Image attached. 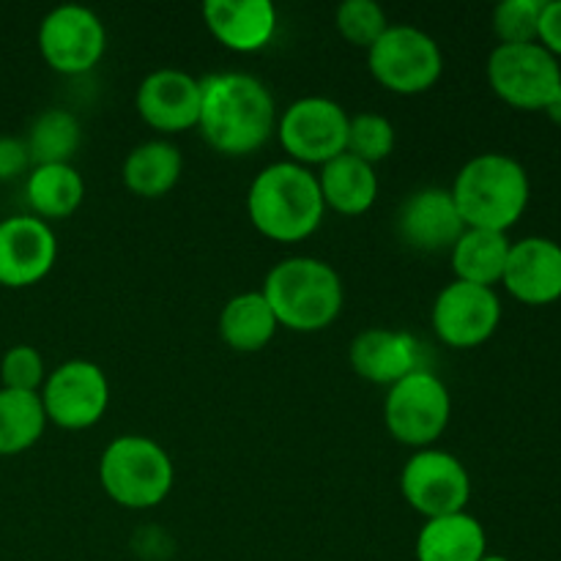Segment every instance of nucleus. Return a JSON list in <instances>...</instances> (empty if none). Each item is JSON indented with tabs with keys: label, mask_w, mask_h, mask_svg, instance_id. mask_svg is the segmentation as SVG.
<instances>
[{
	"label": "nucleus",
	"mask_w": 561,
	"mask_h": 561,
	"mask_svg": "<svg viewBox=\"0 0 561 561\" xmlns=\"http://www.w3.org/2000/svg\"><path fill=\"white\" fill-rule=\"evenodd\" d=\"M480 561H510L507 557H496V553H485Z\"/></svg>",
	"instance_id": "nucleus-35"
},
{
	"label": "nucleus",
	"mask_w": 561,
	"mask_h": 561,
	"mask_svg": "<svg viewBox=\"0 0 561 561\" xmlns=\"http://www.w3.org/2000/svg\"><path fill=\"white\" fill-rule=\"evenodd\" d=\"M546 0H502L493 9V33L499 44H535Z\"/></svg>",
	"instance_id": "nucleus-30"
},
{
	"label": "nucleus",
	"mask_w": 561,
	"mask_h": 561,
	"mask_svg": "<svg viewBox=\"0 0 561 561\" xmlns=\"http://www.w3.org/2000/svg\"><path fill=\"white\" fill-rule=\"evenodd\" d=\"M351 115L334 99L301 96L290 102L277 118L279 142L290 162L296 164H327L329 159L345 153L348 146Z\"/></svg>",
	"instance_id": "nucleus-8"
},
{
	"label": "nucleus",
	"mask_w": 561,
	"mask_h": 561,
	"mask_svg": "<svg viewBox=\"0 0 561 561\" xmlns=\"http://www.w3.org/2000/svg\"><path fill=\"white\" fill-rule=\"evenodd\" d=\"M537 44L546 47L557 60L561 58V0H546L542 3Z\"/></svg>",
	"instance_id": "nucleus-33"
},
{
	"label": "nucleus",
	"mask_w": 561,
	"mask_h": 561,
	"mask_svg": "<svg viewBox=\"0 0 561 561\" xmlns=\"http://www.w3.org/2000/svg\"><path fill=\"white\" fill-rule=\"evenodd\" d=\"M31 151L22 137L3 135L0 137V181H14L20 175L31 173Z\"/></svg>",
	"instance_id": "nucleus-32"
},
{
	"label": "nucleus",
	"mask_w": 561,
	"mask_h": 561,
	"mask_svg": "<svg viewBox=\"0 0 561 561\" xmlns=\"http://www.w3.org/2000/svg\"><path fill=\"white\" fill-rule=\"evenodd\" d=\"M323 195L318 175L290 159L263 168L247 192V214L261 236L283 244L305 241L321 228Z\"/></svg>",
	"instance_id": "nucleus-2"
},
{
	"label": "nucleus",
	"mask_w": 561,
	"mask_h": 561,
	"mask_svg": "<svg viewBox=\"0 0 561 561\" xmlns=\"http://www.w3.org/2000/svg\"><path fill=\"white\" fill-rule=\"evenodd\" d=\"M345 151L359 157L362 162L373 164L389 157L394 151V126L381 113H359L348 121V146Z\"/></svg>",
	"instance_id": "nucleus-29"
},
{
	"label": "nucleus",
	"mask_w": 561,
	"mask_h": 561,
	"mask_svg": "<svg viewBox=\"0 0 561 561\" xmlns=\"http://www.w3.org/2000/svg\"><path fill=\"white\" fill-rule=\"evenodd\" d=\"M47 422L64 431H88L104 416L110 405V383L99 365L88 359H69L47 373L42 392Z\"/></svg>",
	"instance_id": "nucleus-12"
},
{
	"label": "nucleus",
	"mask_w": 561,
	"mask_h": 561,
	"mask_svg": "<svg viewBox=\"0 0 561 561\" xmlns=\"http://www.w3.org/2000/svg\"><path fill=\"white\" fill-rule=\"evenodd\" d=\"M453 416L449 389L436 373L414 370L389 387L383 400V422L392 438L414 449H427L442 438Z\"/></svg>",
	"instance_id": "nucleus-7"
},
{
	"label": "nucleus",
	"mask_w": 561,
	"mask_h": 561,
	"mask_svg": "<svg viewBox=\"0 0 561 561\" xmlns=\"http://www.w3.org/2000/svg\"><path fill=\"white\" fill-rule=\"evenodd\" d=\"M348 356L356 376L378 387H394L420 370V345L411 334L398 329H365L354 337Z\"/></svg>",
	"instance_id": "nucleus-19"
},
{
	"label": "nucleus",
	"mask_w": 561,
	"mask_h": 561,
	"mask_svg": "<svg viewBox=\"0 0 561 561\" xmlns=\"http://www.w3.org/2000/svg\"><path fill=\"white\" fill-rule=\"evenodd\" d=\"M99 482L115 504L151 510L170 496L175 482L168 449L148 436H118L99 458Z\"/></svg>",
	"instance_id": "nucleus-5"
},
{
	"label": "nucleus",
	"mask_w": 561,
	"mask_h": 561,
	"mask_svg": "<svg viewBox=\"0 0 561 561\" xmlns=\"http://www.w3.org/2000/svg\"><path fill=\"white\" fill-rule=\"evenodd\" d=\"M318 186H321L323 206L345 217H359L370 211L378 197L376 168L348 151L321 164Z\"/></svg>",
	"instance_id": "nucleus-20"
},
{
	"label": "nucleus",
	"mask_w": 561,
	"mask_h": 561,
	"mask_svg": "<svg viewBox=\"0 0 561 561\" xmlns=\"http://www.w3.org/2000/svg\"><path fill=\"white\" fill-rule=\"evenodd\" d=\"M0 381H3V389H14V392H42L47 381V367L38 348L25 343L11 345L0 359Z\"/></svg>",
	"instance_id": "nucleus-31"
},
{
	"label": "nucleus",
	"mask_w": 561,
	"mask_h": 561,
	"mask_svg": "<svg viewBox=\"0 0 561 561\" xmlns=\"http://www.w3.org/2000/svg\"><path fill=\"white\" fill-rule=\"evenodd\" d=\"M433 329L449 348H477L496 334L502 299L493 288L453 279L438 290L431 310Z\"/></svg>",
	"instance_id": "nucleus-13"
},
{
	"label": "nucleus",
	"mask_w": 561,
	"mask_h": 561,
	"mask_svg": "<svg viewBox=\"0 0 561 561\" xmlns=\"http://www.w3.org/2000/svg\"><path fill=\"white\" fill-rule=\"evenodd\" d=\"M449 192L466 228L507 233L529 206L531 184L518 159L488 151L458 170Z\"/></svg>",
	"instance_id": "nucleus-3"
},
{
	"label": "nucleus",
	"mask_w": 561,
	"mask_h": 561,
	"mask_svg": "<svg viewBox=\"0 0 561 561\" xmlns=\"http://www.w3.org/2000/svg\"><path fill=\"white\" fill-rule=\"evenodd\" d=\"M135 107L151 129L164 135L192 129L201 115V80L173 66L148 71L137 85Z\"/></svg>",
	"instance_id": "nucleus-15"
},
{
	"label": "nucleus",
	"mask_w": 561,
	"mask_h": 561,
	"mask_svg": "<svg viewBox=\"0 0 561 561\" xmlns=\"http://www.w3.org/2000/svg\"><path fill=\"white\" fill-rule=\"evenodd\" d=\"M488 82L515 110H546L561 88L559 60L540 44H499L488 58Z\"/></svg>",
	"instance_id": "nucleus-9"
},
{
	"label": "nucleus",
	"mask_w": 561,
	"mask_h": 561,
	"mask_svg": "<svg viewBox=\"0 0 561 561\" xmlns=\"http://www.w3.org/2000/svg\"><path fill=\"white\" fill-rule=\"evenodd\" d=\"M107 31L88 5H55L38 25V53L58 75H85L102 60Z\"/></svg>",
	"instance_id": "nucleus-11"
},
{
	"label": "nucleus",
	"mask_w": 561,
	"mask_h": 561,
	"mask_svg": "<svg viewBox=\"0 0 561 561\" xmlns=\"http://www.w3.org/2000/svg\"><path fill=\"white\" fill-rule=\"evenodd\" d=\"M184 173V157L170 140H146L131 148L124 159L126 190L140 197H162L179 184Z\"/></svg>",
	"instance_id": "nucleus-24"
},
{
	"label": "nucleus",
	"mask_w": 561,
	"mask_h": 561,
	"mask_svg": "<svg viewBox=\"0 0 561 561\" xmlns=\"http://www.w3.org/2000/svg\"><path fill=\"white\" fill-rule=\"evenodd\" d=\"M400 493L425 520L466 513L471 499V477L458 455L447 449H416L400 471Z\"/></svg>",
	"instance_id": "nucleus-10"
},
{
	"label": "nucleus",
	"mask_w": 561,
	"mask_h": 561,
	"mask_svg": "<svg viewBox=\"0 0 561 561\" xmlns=\"http://www.w3.org/2000/svg\"><path fill=\"white\" fill-rule=\"evenodd\" d=\"M58 239L44 219L33 214L0 219V285L31 288L55 266Z\"/></svg>",
	"instance_id": "nucleus-14"
},
{
	"label": "nucleus",
	"mask_w": 561,
	"mask_h": 561,
	"mask_svg": "<svg viewBox=\"0 0 561 561\" xmlns=\"http://www.w3.org/2000/svg\"><path fill=\"white\" fill-rule=\"evenodd\" d=\"M400 241L416 252H444L453 250L455 241L463 236L466 225L460 219L453 192L442 186L416 190L400 203L394 217Z\"/></svg>",
	"instance_id": "nucleus-16"
},
{
	"label": "nucleus",
	"mask_w": 561,
	"mask_h": 561,
	"mask_svg": "<svg viewBox=\"0 0 561 561\" xmlns=\"http://www.w3.org/2000/svg\"><path fill=\"white\" fill-rule=\"evenodd\" d=\"M510 247L513 241L507 233L499 230H480L466 228L463 236L455 241L453 252V272L455 279L471 285H482V288H493L502 283L504 268H507Z\"/></svg>",
	"instance_id": "nucleus-23"
},
{
	"label": "nucleus",
	"mask_w": 561,
	"mask_h": 561,
	"mask_svg": "<svg viewBox=\"0 0 561 561\" xmlns=\"http://www.w3.org/2000/svg\"><path fill=\"white\" fill-rule=\"evenodd\" d=\"M47 425L38 394L0 387V455H20L36 447Z\"/></svg>",
	"instance_id": "nucleus-27"
},
{
	"label": "nucleus",
	"mask_w": 561,
	"mask_h": 561,
	"mask_svg": "<svg viewBox=\"0 0 561 561\" xmlns=\"http://www.w3.org/2000/svg\"><path fill=\"white\" fill-rule=\"evenodd\" d=\"M27 206L38 219H66L82 206L85 181L75 164H36L25 181Z\"/></svg>",
	"instance_id": "nucleus-25"
},
{
	"label": "nucleus",
	"mask_w": 561,
	"mask_h": 561,
	"mask_svg": "<svg viewBox=\"0 0 561 561\" xmlns=\"http://www.w3.org/2000/svg\"><path fill=\"white\" fill-rule=\"evenodd\" d=\"M367 69L387 91L414 96L431 91L444 71L436 38L416 25H389L367 49Z\"/></svg>",
	"instance_id": "nucleus-6"
},
{
	"label": "nucleus",
	"mask_w": 561,
	"mask_h": 561,
	"mask_svg": "<svg viewBox=\"0 0 561 561\" xmlns=\"http://www.w3.org/2000/svg\"><path fill=\"white\" fill-rule=\"evenodd\" d=\"M197 129L214 151L247 157L266 146L277 129V104L257 77L222 71L201 80Z\"/></svg>",
	"instance_id": "nucleus-1"
},
{
	"label": "nucleus",
	"mask_w": 561,
	"mask_h": 561,
	"mask_svg": "<svg viewBox=\"0 0 561 561\" xmlns=\"http://www.w3.org/2000/svg\"><path fill=\"white\" fill-rule=\"evenodd\" d=\"M277 329V316L261 290L236 294L219 312V337L239 354L263 351L274 340Z\"/></svg>",
	"instance_id": "nucleus-22"
},
{
	"label": "nucleus",
	"mask_w": 561,
	"mask_h": 561,
	"mask_svg": "<svg viewBox=\"0 0 561 561\" xmlns=\"http://www.w3.org/2000/svg\"><path fill=\"white\" fill-rule=\"evenodd\" d=\"M203 22L222 47L257 53L277 33V5L272 0H206Z\"/></svg>",
	"instance_id": "nucleus-18"
},
{
	"label": "nucleus",
	"mask_w": 561,
	"mask_h": 561,
	"mask_svg": "<svg viewBox=\"0 0 561 561\" xmlns=\"http://www.w3.org/2000/svg\"><path fill=\"white\" fill-rule=\"evenodd\" d=\"M542 113H546L548 118L553 121V124L561 126V88H559V93H557V96H553L551 102H548V107L542 110Z\"/></svg>",
	"instance_id": "nucleus-34"
},
{
	"label": "nucleus",
	"mask_w": 561,
	"mask_h": 561,
	"mask_svg": "<svg viewBox=\"0 0 561 561\" xmlns=\"http://www.w3.org/2000/svg\"><path fill=\"white\" fill-rule=\"evenodd\" d=\"M485 553V526L469 513L425 520L416 535V561H480Z\"/></svg>",
	"instance_id": "nucleus-21"
},
{
	"label": "nucleus",
	"mask_w": 561,
	"mask_h": 561,
	"mask_svg": "<svg viewBox=\"0 0 561 561\" xmlns=\"http://www.w3.org/2000/svg\"><path fill=\"white\" fill-rule=\"evenodd\" d=\"M334 25H337L340 36L345 42H351L354 47L370 49L392 22H389L387 11L376 0H345L334 11Z\"/></svg>",
	"instance_id": "nucleus-28"
},
{
	"label": "nucleus",
	"mask_w": 561,
	"mask_h": 561,
	"mask_svg": "<svg viewBox=\"0 0 561 561\" xmlns=\"http://www.w3.org/2000/svg\"><path fill=\"white\" fill-rule=\"evenodd\" d=\"M502 285L513 299L546 307L561 299V244L546 236L513 241Z\"/></svg>",
	"instance_id": "nucleus-17"
},
{
	"label": "nucleus",
	"mask_w": 561,
	"mask_h": 561,
	"mask_svg": "<svg viewBox=\"0 0 561 561\" xmlns=\"http://www.w3.org/2000/svg\"><path fill=\"white\" fill-rule=\"evenodd\" d=\"M25 142L33 168L36 164H71L82 146L80 118L60 107L44 110L42 115L33 118Z\"/></svg>",
	"instance_id": "nucleus-26"
},
{
	"label": "nucleus",
	"mask_w": 561,
	"mask_h": 561,
	"mask_svg": "<svg viewBox=\"0 0 561 561\" xmlns=\"http://www.w3.org/2000/svg\"><path fill=\"white\" fill-rule=\"evenodd\" d=\"M261 294L290 332H321L337 321L345 301L343 279L332 263L321 257H285L263 279Z\"/></svg>",
	"instance_id": "nucleus-4"
}]
</instances>
